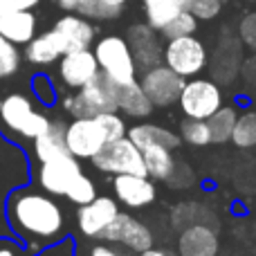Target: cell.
<instances>
[{"label": "cell", "instance_id": "1", "mask_svg": "<svg viewBox=\"0 0 256 256\" xmlns=\"http://www.w3.org/2000/svg\"><path fill=\"white\" fill-rule=\"evenodd\" d=\"M7 222L12 236L18 238L30 254L61 240L68 234L66 214L48 191L30 182L14 189L7 198Z\"/></svg>", "mask_w": 256, "mask_h": 256}, {"label": "cell", "instance_id": "2", "mask_svg": "<svg viewBox=\"0 0 256 256\" xmlns=\"http://www.w3.org/2000/svg\"><path fill=\"white\" fill-rule=\"evenodd\" d=\"M32 182V162L27 158L25 148L14 140H4L0 146V236H12L7 222V198L14 189Z\"/></svg>", "mask_w": 256, "mask_h": 256}, {"label": "cell", "instance_id": "3", "mask_svg": "<svg viewBox=\"0 0 256 256\" xmlns=\"http://www.w3.org/2000/svg\"><path fill=\"white\" fill-rule=\"evenodd\" d=\"M52 120L43 112H36L32 99L22 92H12L0 99V128L2 132H16L25 140H36L50 128Z\"/></svg>", "mask_w": 256, "mask_h": 256}, {"label": "cell", "instance_id": "4", "mask_svg": "<svg viewBox=\"0 0 256 256\" xmlns=\"http://www.w3.org/2000/svg\"><path fill=\"white\" fill-rule=\"evenodd\" d=\"M94 168L102 173H110V176H120V173H135V176H146L144 158L142 150L132 144L124 135L120 140L106 142L97 155L90 158Z\"/></svg>", "mask_w": 256, "mask_h": 256}, {"label": "cell", "instance_id": "5", "mask_svg": "<svg viewBox=\"0 0 256 256\" xmlns=\"http://www.w3.org/2000/svg\"><path fill=\"white\" fill-rule=\"evenodd\" d=\"M94 56H97L99 70L106 72L115 84H128V81L135 79L137 68L126 38H122V36H104L94 45Z\"/></svg>", "mask_w": 256, "mask_h": 256}, {"label": "cell", "instance_id": "6", "mask_svg": "<svg viewBox=\"0 0 256 256\" xmlns=\"http://www.w3.org/2000/svg\"><path fill=\"white\" fill-rule=\"evenodd\" d=\"M164 66H168L173 72L180 76H194L204 70L207 66V50H204L202 40H198L194 34L189 36H178L171 38L168 45L164 48Z\"/></svg>", "mask_w": 256, "mask_h": 256}, {"label": "cell", "instance_id": "7", "mask_svg": "<svg viewBox=\"0 0 256 256\" xmlns=\"http://www.w3.org/2000/svg\"><path fill=\"white\" fill-rule=\"evenodd\" d=\"M178 104H180L182 112L186 117L207 120L209 115H214L222 106L220 88L214 81H204V79L184 81V88H182Z\"/></svg>", "mask_w": 256, "mask_h": 256}, {"label": "cell", "instance_id": "8", "mask_svg": "<svg viewBox=\"0 0 256 256\" xmlns=\"http://www.w3.org/2000/svg\"><path fill=\"white\" fill-rule=\"evenodd\" d=\"M106 132L97 117H79L66 126V144L68 150L76 160H90L106 144Z\"/></svg>", "mask_w": 256, "mask_h": 256}, {"label": "cell", "instance_id": "9", "mask_svg": "<svg viewBox=\"0 0 256 256\" xmlns=\"http://www.w3.org/2000/svg\"><path fill=\"white\" fill-rule=\"evenodd\" d=\"M140 84L153 106H173L178 104L184 88V76L173 72L168 66H155L150 70H144Z\"/></svg>", "mask_w": 256, "mask_h": 256}, {"label": "cell", "instance_id": "10", "mask_svg": "<svg viewBox=\"0 0 256 256\" xmlns=\"http://www.w3.org/2000/svg\"><path fill=\"white\" fill-rule=\"evenodd\" d=\"M81 171L84 168H81L79 160L72 153H66L61 158L40 162L38 171H36V182H38V189L48 191L50 196H66L68 186Z\"/></svg>", "mask_w": 256, "mask_h": 256}, {"label": "cell", "instance_id": "11", "mask_svg": "<svg viewBox=\"0 0 256 256\" xmlns=\"http://www.w3.org/2000/svg\"><path fill=\"white\" fill-rule=\"evenodd\" d=\"M99 238L106 243H120L132 252H144V250L153 248V234L148 227L122 212L112 218V222L102 232Z\"/></svg>", "mask_w": 256, "mask_h": 256}, {"label": "cell", "instance_id": "12", "mask_svg": "<svg viewBox=\"0 0 256 256\" xmlns=\"http://www.w3.org/2000/svg\"><path fill=\"white\" fill-rule=\"evenodd\" d=\"M120 214V207L112 198L108 196H97L94 200H90L88 204H81L76 212V222L84 236L88 238H99L102 232L112 222V218Z\"/></svg>", "mask_w": 256, "mask_h": 256}, {"label": "cell", "instance_id": "13", "mask_svg": "<svg viewBox=\"0 0 256 256\" xmlns=\"http://www.w3.org/2000/svg\"><path fill=\"white\" fill-rule=\"evenodd\" d=\"M58 76L61 81L68 86L70 90H79L92 79L99 72V63L94 52L88 50H74V52H68L58 58Z\"/></svg>", "mask_w": 256, "mask_h": 256}, {"label": "cell", "instance_id": "14", "mask_svg": "<svg viewBox=\"0 0 256 256\" xmlns=\"http://www.w3.org/2000/svg\"><path fill=\"white\" fill-rule=\"evenodd\" d=\"M128 48L135 58V68H142V70L160 66L164 58V50L150 25H132L128 30Z\"/></svg>", "mask_w": 256, "mask_h": 256}, {"label": "cell", "instance_id": "15", "mask_svg": "<svg viewBox=\"0 0 256 256\" xmlns=\"http://www.w3.org/2000/svg\"><path fill=\"white\" fill-rule=\"evenodd\" d=\"M112 189L122 204L130 209L148 207L155 200V184L148 176H135V173H120L112 180Z\"/></svg>", "mask_w": 256, "mask_h": 256}, {"label": "cell", "instance_id": "16", "mask_svg": "<svg viewBox=\"0 0 256 256\" xmlns=\"http://www.w3.org/2000/svg\"><path fill=\"white\" fill-rule=\"evenodd\" d=\"M79 94L84 97L90 115L99 112H117V99H115V81L99 70L84 88H79Z\"/></svg>", "mask_w": 256, "mask_h": 256}, {"label": "cell", "instance_id": "17", "mask_svg": "<svg viewBox=\"0 0 256 256\" xmlns=\"http://www.w3.org/2000/svg\"><path fill=\"white\" fill-rule=\"evenodd\" d=\"M180 256H216L218 254V234L212 225H189L180 230L178 238Z\"/></svg>", "mask_w": 256, "mask_h": 256}, {"label": "cell", "instance_id": "18", "mask_svg": "<svg viewBox=\"0 0 256 256\" xmlns=\"http://www.w3.org/2000/svg\"><path fill=\"white\" fill-rule=\"evenodd\" d=\"M54 30L61 34L63 43H66V54L74 52V50H88L94 40V27L90 25V20L72 12L58 18Z\"/></svg>", "mask_w": 256, "mask_h": 256}, {"label": "cell", "instance_id": "19", "mask_svg": "<svg viewBox=\"0 0 256 256\" xmlns=\"http://www.w3.org/2000/svg\"><path fill=\"white\" fill-rule=\"evenodd\" d=\"M63 54H66V43H63L61 34H58L54 27L50 32H43V34L34 36V38L25 45V58L32 66H50V63H56Z\"/></svg>", "mask_w": 256, "mask_h": 256}, {"label": "cell", "instance_id": "20", "mask_svg": "<svg viewBox=\"0 0 256 256\" xmlns=\"http://www.w3.org/2000/svg\"><path fill=\"white\" fill-rule=\"evenodd\" d=\"M115 99L117 110L126 112L128 117H148L153 110V104L146 97L144 88L137 79L128 81V84H115Z\"/></svg>", "mask_w": 256, "mask_h": 256}, {"label": "cell", "instance_id": "21", "mask_svg": "<svg viewBox=\"0 0 256 256\" xmlns=\"http://www.w3.org/2000/svg\"><path fill=\"white\" fill-rule=\"evenodd\" d=\"M0 36L14 45H27L36 36V16L32 9L0 16Z\"/></svg>", "mask_w": 256, "mask_h": 256}, {"label": "cell", "instance_id": "22", "mask_svg": "<svg viewBox=\"0 0 256 256\" xmlns=\"http://www.w3.org/2000/svg\"><path fill=\"white\" fill-rule=\"evenodd\" d=\"M32 142H34V158L38 160V164L70 153L66 144V124L63 122H52L43 135H38Z\"/></svg>", "mask_w": 256, "mask_h": 256}, {"label": "cell", "instance_id": "23", "mask_svg": "<svg viewBox=\"0 0 256 256\" xmlns=\"http://www.w3.org/2000/svg\"><path fill=\"white\" fill-rule=\"evenodd\" d=\"M126 137L137 146V148H146V146H166V148H178L180 146V137L176 132L166 130L162 126L155 124H137L130 130H126Z\"/></svg>", "mask_w": 256, "mask_h": 256}, {"label": "cell", "instance_id": "24", "mask_svg": "<svg viewBox=\"0 0 256 256\" xmlns=\"http://www.w3.org/2000/svg\"><path fill=\"white\" fill-rule=\"evenodd\" d=\"M216 66H214V76L220 79V84H232L234 74L238 72L240 63V38H225L218 43L216 50Z\"/></svg>", "mask_w": 256, "mask_h": 256}, {"label": "cell", "instance_id": "25", "mask_svg": "<svg viewBox=\"0 0 256 256\" xmlns=\"http://www.w3.org/2000/svg\"><path fill=\"white\" fill-rule=\"evenodd\" d=\"M142 158H144L146 176L155 180H168L176 168V160L171 155V148L166 146H146L142 148Z\"/></svg>", "mask_w": 256, "mask_h": 256}, {"label": "cell", "instance_id": "26", "mask_svg": "<svg viewBox=\"0 0 256 256\" xmlns=\"http://www.w3.org/2000/svg\"><path fill=\"white\" fill-rule=\"evenodd\" d=\"M184 9L182 0H144V12H146V20L153 30H162L173 16Z\"/></svg>", "mask_w": 256, "mask_h": 256}, {"label": "cell", "instance_id": "27", "mask_svg": "<svg viewBox=\"0 0 256 256\" xmlns=\"http://www.w3.org/2000/svg\"><path fill=\"white\" fill-rule=\"evenodd\" d=\"M171 220L176 230H184L189 225H209L214 222V214L209 212L207 207L202 204H196V202H184V204H178L171 214Z\"/></svg>", "mask_w": 256, "mask_h": 256}, {"label": "cell", "instance_id": "28", "mask_svg": "<svg viewBox=\"0 0 256 256\" xmlns=\"http://www.w3.org/2000/svg\"><path fill=\"white\" fill-rule=\"evenodd\" d=\"M236 110L232 106H220L214 115L207 117L209 130H212V142L214 144H225L232 140V132H234L236 124Z\"/></svg>", "mask_w": 256, "mask_h": 256}, {"label": "cell", "instance_id": "29", "mask_svg": "<svg viewBox=\"0 0 256 256\" xmlns=\"http://www.w3.org/2000/svg\"><path fill=\"white\" fill-rule=\"evenodd\" d=\"M232 142L238 148H254L256 146V112L254 110L243 112L240 117H236Z\"/></svg>", "mask_w": 256, "mask_h": 256}, {"label": "cell", "instance_id": "30", "mask_svg": "<svg viewBox=\"0 0 256 256\" xmlns=\"http://www.w3.org/2000/svg\"><path fill=\"white\" fill-rule=\"evenodd\" d=\"M196 30H198V18H196L191 12L182 9V12L178 14V16H173L171 20H168L160 32H162V36H164L166 40H171V38H178V36H189V34H194Z\"/></svg>", "mask_w": 256, "mask_h": 256}, {"label": "cell", "instance_id": "31", "mask_svg": "<svg viewBox=\"0 0 256 256\" xmlns=\"http://www.w3.org/2000/svg\"><path fill=\"white\" fill-rule=\"evenodd\" d=\"M180 135L184 142L194 146H207L212 144V130H209L207 120H194V117H186L180 124Z\"/></svg>", "mask_w": 256, "mask_h": 256}, {"label": "cell", "instance_id": "32", "mask_svg": "<svg viewBox=\"0 0 256 256\" xmlns=\"http://www.w3.org/2000/svg\"><path fill=\"white\" fill-rule=\"evenodd\" d=\"M66 198L70 200L72 204H76V207H81V204H88L90 200L97 198V189H94V182L90 180V178L86 176L84 171H81L79 176L72 180V184L68 186Z\"/></svg>", "mask_w": 256, "mask_h": 256}, {"label": "cell", "instance_id": "33", "mask_svg": "<svg viewBox=\"0 0 256 256\" xmlns=\"http://www.w3.org/2000/svg\"><path fill=\"white\" fill-rule=\"evenodd\" d=\"M20 52L18 45L9 43L7 38L0 36V79H9L20 70Z\"/></svg>", "mask_w": 256, "mask_h": 256}, {"label": "cell", "instance_id": "34", "mask_svg": "<svg viewBox=\"0 0 256 256\" xmlns=\"http://www.w3.org/2000/svg\"><path fill=\"white\" fill-rule=\"evenodd\" d=\"M79 16L84 18H92V20H110V18H117L122 12L117 9H110L108 4H104L102 0H79L76 2V9H74Z\"/></svg>", "mask_w": 256, "mask_h": 256}, {"label": "cell", "instance_id": "35", "mask_svg": "<svg viewBox=\"0 0 256 256\" xmlns=\"http://www.w3.org/2000/svg\"><path fill=\"white\" fill-rule=\"evenodd\" d=\"M186 12H191L198 20H214L220 14L225 0H182Z\"/></svg>", "mask_w": 256, "mask_h": 256}, {"label": "cell", "instance_id": "36", "mask_svg": "<svg viewBox=\"0 0 256 256\" xmlns=\"http://www.w3.org/2000/svg\"><path fill=\"white\" fill-rule=\"evenodd\" d=\"M32 92H34L36 102L43 106H54L56 104V88L52 86L48 74H34L32 76Z\"/></svg>", "mask_w": 256, "mask_h": 256}, {"label": "cell", "instance_id": "37", "mask_svg": "<svg viewBox=\"0 0 256 256\" xmlns=\"http://www.w3.org/2000/svg\"><path fill=\"white\" fill-rule=\"evenodd\" d=\"M94 117H97L99 124H102L108 142L120 140V137L126 135V124H124V120H122L117 112H99V115H94Z\"/></svg>", "mask_w": 256, "mask_h": 256}, {"label": "cell", "instance_id": "38", "mask_svg": "<svg viewBox=\"0 0 256 256\" xmlns=\"http://www.w3.org/2000/svg\"><path fill=\"white\" fill-rule=\"evenodd\" d=\"M238 38L256 52V12H250L238 25Z\"/></svg>", "mask_w": 256, "mask_h": 256}, {"label": "cell", "instance_id": "39", "mask_svg": "<svg viewBox=\"0 0 256 256\" xmlns=\"http://www.w3.org/2000/svg\"><path fill=\"white\" fill-rule=\"evenodd\" d=\"M30 256H74V240L63 236L61 240H56V243L48 245V248H43L40 252L30 254Z\"/></svg>", "mask_w": 256, "mask_h": 256}, {"label": "cell", "instance_id": "40", "mask_svg": "<svg viewBox=\"0 0 256 256\" xmlns=\"http://www.w3.org/2000/svg\"><path fill=\"white\" fill-rule=\"evenodd\" d=\"M0 256H30V252L14 236H0Z\"/></svg>", "mask_w": 256, "mask_h": 256}, {"label": "cell", "instance_id": "41", "mask_svg": "<svg viewBox=\"0 0 256 256\" xmlns=\"http://www.w3.org/2000/svg\"><path fill=\"white\" fill-rule=\"evenodd\" d=\"M38 2L40 0H0V16L14 12H27V9H34Z\"/></svg>", "mask_w": 256, "mask_h": 256}, {"label": "cell", "instance_id": "42", "mask_svg": "<svg viewBox=\"0 0 256 256\" xmlns=\"http://www.w3.org/2000/svg\"><path fill=\"white\" fill-rule=\"evenodd\" d=\"M90 256H124V254L117 252L110 245H94V248L90 250Z\"/></svg>", "mask_w": 256, "mask_h": 256}, {"label": "cell", "instance_id": "43", "mask_svg": "<svg viewBox=\"0 0 256 256\" xmlns=\"http://www.w3.org/2000/svg\"><path fill=\"white\" fill-rule=\"evenodd\" d=\"M140 256H176V254L166 252V250H155V248H148V250H144V252H140Z\"/></svg>", "mask_w": 256, "mask_h": 256}, {"label": "cell", "instance_id": "44", "mask_svg": "<svg viewBox=\"0 0 256 256\" xmlns=\"http://www.w3.org/2000/svg\"><path fill=\"white\" fill-rule=\"evenodd\" d=\"M76 2H79V0H58V7L66 9V12H74Z\"/></svg>", "mask_w": 256, "mask_h": 256}, {"label": "cell", "instance_id": "45", "mask_svg": "<svg viewBox=\"0 0 256 256\" xmlns=\"http://www.w3.org/2000/svg\"><path fill=\"white\" fill-rule=\"evenodd\" d=\"M104 4H108L110 9H117V12H122L124 9V4H126V0H102Z\"/></svg>", "mask_w": 256, "mask_h": 256}, {"label": "cell", "instance_id": "46", "mask_svg": "<svg viewBox=\"0 0 256 256\" xmlns=\"http://www.w3.org/2000/svg\"><path fill=\"white\" fill-rule=\"evenodd\" d=\"M4 140H7V137H4V132H2V128H0V146L4 144Z\"/></svg>", "mask_w": 256, "mask_h": 256}]
</instances>
